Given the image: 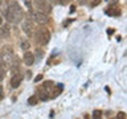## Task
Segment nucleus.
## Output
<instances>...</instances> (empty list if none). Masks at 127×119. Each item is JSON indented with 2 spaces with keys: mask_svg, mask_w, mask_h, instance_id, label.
Wrapping results in <instances>:
<instances>
[{
  "mask_svg": "<svg viewBox=\"0 0 127 119\" xmlns=\"http://www.w3.org/2000/svg\"><path fill=\"white\" fill-rule=\"evenodd\" d=\"M7 17L11 23L17 24L19 21H21L23 19V8L19 5L17 1H11L8 5V11H7Z\"/></svg>",
  "mask_w": 127,
  "mask_h": 119,
  "instance_id": "nucleus-1",
  "label": "nucleus"
},
{
  "mask_svg": "<svg viewBox=\"0 0 127 119\" xmlns=\"http://www.w3.org/2000/svg\"><path fill=\"white\" fill-rule=\"evenodd\" d=\"M50 97H53V82L48 81L42 83V86L38 87V98L42 101H46Z\"/></svg>",
  "mask_w": 127,
  "mask_h": 119,
  "instance_id": "nucleus-2",
  "label": "nucleus"
},
{
  "mask_svg": "<svg viewBox=\"0 0 127 119\" xmlns=\"http://www.w3.org/2000/svg\"><path fill=\"white\" fill-rule=\"evenodd\" d=\"M36 40H37V42L40 45H46L50 40V32L45 27L38 28L37 32H36Z\"/></svg>",
  "mask_w": 127,
  "mask_h": 119,
  "instance_id": "nucleus-3",
  "label": "nucleus"
},
{
  "mask_svg": "<svg viewBox=\"0 0 127 119\" xmlns=\"http://www.w3.org/2000/svg\"><path fill=\"white\" fill-rule=\"evenodd\" d=\"M33 3H34L36 11H40L45 15H48L52 11V5L48 0H33Z\"/></svg>",
  "mask_w": 127,
  "mask_h": 119,
  "instance_id": "nucleus-4",
  "label": "nucleus"
},
{
  "mask_svg": "<svg viewBox=\"0 0 127 119\" xmlns=\"http://www.w3.org/2000/svg\"><path fill=\"white\" fill-rule=\"evenodd\" d=\"M31 17H32V21L40 24V25H42V24H46L49 21V19H48V15L42 13V12L40 11H31Z\"/></svg>",
  "mask_w": 127,
  "mask_h": 119,
  "instance_id": "nucleus-5",
  "label": "nucleus"
},
{
  "mask_svg": "<svg viewBox=\"0 0 127 119\" xmlns=\"http://www.w3.org/2000/svg\"><path fill=\"white\" fill-rule=\"evenodd\" d=\"M23 30H24V33H25L28 37H32V34H33V23H32V20L29 19H25L23 21Z\"/></svg>",
  "mask_w": 127,
  "mask_h": 119,
  "instance_id": "nucleus-6",
  "label": "nucleus"
},
{
  "mask_svg": "<svg viewBox=\"0 0 127 119\" xmlns=\"http://www.w3.org/2000/svg\"><path fill=\"white\" fill-rule=\"evenodd\" d=\"M23 60H24V63H25L27 66H31L34 63V54L32 53V52H25Z\"/></svg>",
  "mask_w": 127,
  "mask_h": 119,
  "instance_id": "nucleus-7",
  "label": "nucleus"
},
{
  "mask_svg": "<svg viewBox=\"0 0 127 119\" xmlns=\"http://www.w3.org/2000/svg\"><path fill=\"white\" fill-rule=\"evenodd\" d=\"M23 81V77L20 74H15L13 77L11 78V87H13V89H16V87L20 86V83H21Z\"/></svg>",
  "mask_w": 127,
  "mask_h": 119,
  "instance_id": "nucleus-8",
  "label": "nucleus"
},
{
  "mask_svg": "<svg viewBox=\"0 0 127 119\" xmlns=\"http://www.w3.org/2000/svg\"><path fill=\"white\" fill-rule=\"evenodd\" d=\"M9 33H11L9 25H0V38L9 37Z\"/></svg>",
  "mask_w": 127,
  "mask_h": 119,
  "instance_id": "nucleus-9",
  "label": "nucleus"
},
{
  "mask_svg": "<svg viewBox=\"0 0 127 119\" xmlns=\"http://www.w3.org/2000/svg\"><path fill=\"white\" fill-rule=\"evenodd\" d=\"M20 46H21L23 50H28V49H29V46H31V44H29V41H28L27 38H21V41H20Z\"/></svg>",
  "mask_w": 127,
  "mask_h": 119,
  "instance_id": "nucleus-10",
  "label": "nucleus"
},
{
  "mask_svg": "<svg viewBox=\"0 0 127 119\" xmlns=\"http://www.w3.org/2000/svg\"><path fill=\"white\" fill-rule=\"evenodd\" d=\"M37 102H38V97H37V95H33V97H31L29 99H28V103H29V105H36Z\"/></svg>",
  "mask_w": 127,
  "mask_h": 119,
  "instance_id": "nucleus-11",
  "label": "nucleus"
},
{
  "mask_svg": "<svg viewBox=\"0 0 127 119\" xmlns=\"http://www.w3.org/2000/svg\"><path fill=\"white\" fill-rule=\"evenodd\" d=\"M5 77V69H4L3 66H0V81Z\"/></svg>",
  "mask_w": 127,
  "mask_h": 119,
  "instance_id": "nucleus-12",
  "label": "nucleus"
},
{
  "mask_svg": "<svg viewBox=\"0 0 127 119\" xmlns=\"http://www.w3.org/2000/svg\"><path fill=\"white\" fill-rule=\"evenodd\" d=\"M71 0H58V3L61 4V5H66V4H69Z\"/></svg>",
  "mask_w": 127,
  "mask_h": 119,
  "instance_id": "nucleus-13",
  "label": "nucleus"
},
{
  "mask_svg": "<svg viewBox=\"0 0 127 119\" xmlns=\"http://www.w3.org/2000/svg\"><path fill=\"white\" fill-rule=\"evenodd\" d=\"M118 118H119V119H126L125 113H119V114H118Z\"/></svg>",
  "mask_w": 127,
  "mask_h": 119,
  "instance_id": "nucleus-14",
  "label": "nucleus"
},
{
  "mask_svg": "<svg viewBox=\"0 0 127 119\" xmlns=\"http://www.w3.org/2000/svg\"><path fill=\"white\" fill-rule=\"evenodd\" d=\"M40 79H42V74H40V75H37V77L34 78V82H38Z\"/></svg>",
  "mask_w": 127,
  "mask_h": 119,
  "instance_id": "nucleus-15",
  "label": "nucleus"
},
{
  "mask_svg": "<svg viewBox=\"0 0 127 119\" xmlns=\"http://www.w3.org/2000/svg\"><path fill=\"white\" fill-rule=\"evenodd\" d=\"M94 117H97V118H99V117H101V111H94Z\"/></svg>",
  "mask_w": 127,
  "mask_h": 119,
  "instance_id": "nucleus-16",
  "label": "nucleus"
},
{
  "mask_svg": "<svg viewBox=\"0 0 127 119\" xmlns=\"http://www.w3.org/2000/svg\"><path fill=\"white\" fill-rule=\"evenodd\" d=\"M3 97V87H1V85H0V98Z\"/></svg>",
  "mask_w": 127,
  "mask_h": 119,
  "instance_id": "nucleus-17",
  "label": "nucleus"
},
{
  "mask_svg": "<svg viewBox=\"0 0 127 119\" xmlns=\"http://www.w3.org/2000/svg\"><path fill=\"white\" fill-rule=\"evenodd\" d=\"M85 1H86V0H78V3H79V4H83Z\"/></svg>",
  "mask_w": 127,
  "mask_h": 119,
  "instance_id": "nucleus-18",
  "label": "nucleus"
},
{
  "mask_svg": "<svg viewBox=\"0 0 127 119\" xmlns=\"http://www.w3.org/2000/svg\"><path fill=\"white\" fill-rule=\"evenodd\" d=\"M1 24H3V17L0 16V25H1Z\"/></svg>",
  "mask_w": 127,
  "mask_h": 119,
  "instance_id": "nucleus-19",
  "label": "nucleus"
},
{
  "mask_svg": "<svg viewBox=\"0 0 127 119\" xmlns=\"http://www.w3.org/2000/svg\"><path fill=\"white\" fill-rule=\"evenodd\" d=\"M1 1H3V0H0V4H1Z\"/></svg>",
  "mask_w": 127,
  "mask_h": 119,
  "instance_id": "nucleus-20",
  "label": "nucleus"
}]
</instances>
